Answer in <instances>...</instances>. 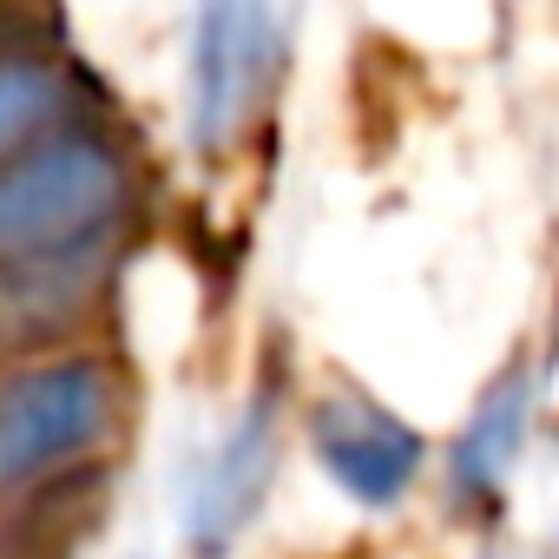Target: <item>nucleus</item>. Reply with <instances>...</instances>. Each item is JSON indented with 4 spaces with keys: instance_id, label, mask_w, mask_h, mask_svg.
Masks as SVG:
<instances>
[{
    "instance_id": "obj_6",
    "label": "nucleus",
    "mask_w": 559,
    "mask_h": 559,
    "mask_svg": "<svg viewBox=\"0 0 559 559\" xmlns=\"http://www.w3.org/2000/svg\"><path fill=\"white\" fill-rule=\"evenodd\" d=\"M526 421H533V382H526V369H507V376L474 402L467 428L454 435L448 474H454V493H461L467 507H480V500H493V493L507 487V474H513V461H520V441H526Z\"/></svg>"
},
{
    "instance_id": "obj_2",
    "label": "nucleus",
    "mask_w": 559,
    "mask_h": 559,
    "mask_svg": "<svg viewBox=\"0 0 559 559\" xmlns=\"http://www.w3.org/2000/svg\"><path fill=\"white\" fill-rule=\"evenodd\" d=\"M290 40V0H198L191 47H185V132L198 152H224L263 93L284 73Z\"/></svg>"
},
{
    "instance_id": "obj_1",
    "label": "nucleus",
    "mask_w": 559,
    "mask_h": 559,
    "mask_svg": "<svg viewBox=\"0 0 559 559\" xmlns=\"http://www.w3.org/2000/svg\"><path fill=\"white\" fill-rule=\"evenodd\" d=\"M126 211V158L106 139L67 132L0 158V276L60 263L106 237Z\"/></svg>"
},
{
    "instance_id": "obj_3",
    "label": "nucleus",
    "mask_w": 559,
    "mask_h": 559,
    "mask_svg": "<svg viewBox=\"0 0 559 559\" xmlns=\"http://www.w3.org/2000/svg\"><path fill=\"white\" fill-rule=\"evenodd\" d=\"M112 428V376L86 356L40 362L0 382V493L34 487L80 454H93Z\"/></svg>"
},
{
    "instance_id": "obj_7",
    "label": "nucleus",
    "mask_w": 559,
    "mask_h": 559,
    "mask_svg": "<svg viewBox=\"0 0 559 559\" xmlns=\"http://www.w3.org/2000/svg\"><path fill=\"white\" fill-rule=\"evenodd\" d=\"M60 106H67V80L53 73V60L0 53V158L40 145L53 132Z\"/></svg>"
},
{
    "instance_id": "obj_4",
    "label": "nucleus",
    "mask_w": 559,
    "mask_h": 559,
    "mask_svg": "<svg viewBox=\"0 0 559 559\" xmlns=\"http://www.w3.org/2000/svg\"><path fill=\"white\" fill-rule=\"evenodd\" d=\"M276 441H284V428H276V395L257 389L243 402V415L198 461H185V480H178V533H185V552L224 559L237 546V533L257 520V507L270 493Z\"/></svg>"
},
{
    "instance_id": "obj_5",
    "label": "nucleus",
    "mask_w": 559,
    "mask_h": 559,
    "mask_svg": "<svg viewBox=\"0 0 559 559\" xmlns=\"http://www.w3.org/2000/svg\"><path fill=\"white\" fill-rule=\"evenodd\" d=\"M310 448L323 474L362 507H395L421 474V435L402 415H389L382 402L349 395V389L310 408Z\"/></svg>"
}]
</instances>
